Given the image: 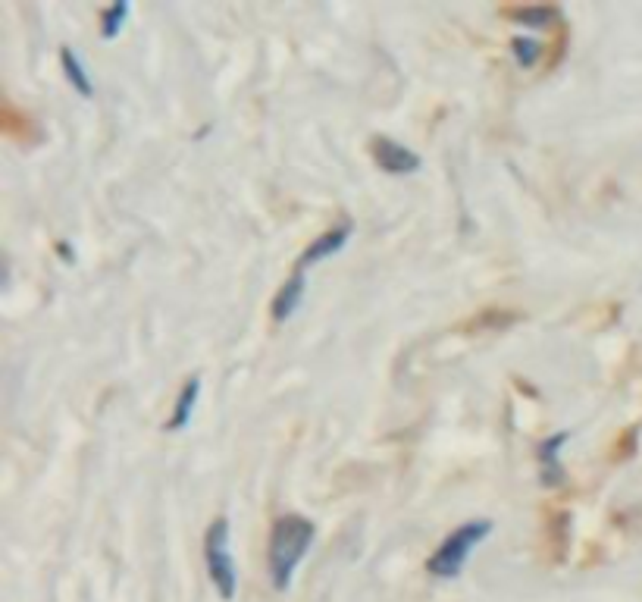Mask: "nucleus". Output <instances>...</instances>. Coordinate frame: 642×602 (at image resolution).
<instances>
[{
	"label": "nucleus",
	"mask_w": 642,
	"mask_h": 602,
	"mask_svg": "<svg viewBox=\"0 0 642 602\" xmlns=\"http://www.w3.org/2000/svg\"><path fill=\"white\" fill-rule=\"evenodd\" d=\"M570 439V433H555L552 439H545V443H539V477L545 486H561L564 483V468H561V461H558V452L561 446Z\"/></svg>",
	"instance_id": "nucleus-7"
},
{
	"label": "nucleus",
	"mask_w": 642,
	"mask_h": 602,
	"mask_svg": "<svg viewBox=\"0 0 642 602\" xmlns=\"http://www.w3.org/2000/svg\"><path fill=\"white\" fill-rule=\"evenodd\" d=\"M317 540V524L301 515H282L273 521L270 546H267V568L270 584L285 593L295 581V568L304 562V555L311 552Z\"/></svg>",
	"instance_id": "nucleus-1"
},
{
	"label": "nucleus",
	"mask_w": 642,
	"mask_h": 602,
	"mask_svg": "<svg viewBox=\"0 0 642 602\" xmlns=\"http://www.w3.org/2000/svg\"><path fill=\"white\" fill-rule=\"evenodd\" d=\"M204 562H207V574L217 593L232 602L235 593H239V571H235L232 562V549H229V521L217 518L207 527V537H204Z\"/></svg>",
	"instance_id": "nucleus-3"
},
{
	"label": "nucleus",
	"mask_w": 642,
	"mask_h": 602,
	"mask_svg": "<svg viewBox=\"0 0 642 602\" xmlns=\"http://www.w3.org/2000/svg\"><path fill=\"white\" fill-rule=\"evenodd\" d=\"M304 292H307V276H304V270H295V273L289 276V280H285V286L276 292V298H273V308H270L273 320H276V323L289 320V317L301 308Z\"/></svg>",
	"instance_id": "nucleus-6"
},
{
	"label": "nucleus",
	"mask_w": 642,
	"mask_h": 602,
	"mask_svg": "<svg viewBox=\"0 0 642 602\" xmlns=\"http://www.w3.org/2000/svg\"><path fill=\"white\" fill-rule=\"evenodd\" d=\"M201 399V377H188V383L182 386L179 399H176V408H173V418L166 421V430H185L192 424V414H195V405Z\"/></svg>",
	"instance_id": "nucleus-8"
},
{
	"label": "nucleus",
	"mask_w": 642,
	"mask_h": 602,
	"mask_svg": "<svg viewBox=\"0 0 642 602\" xmlns=\"http://www.w3.org/2000/svg\"><path fill=\"white\" fill-rule=\"evenodd\" d=\"M60 66H63V73L69 79V85H73L82 98H91L94 95V82L88 76V69L82 63V57L73 51V48H60Z\"/></svg>",
	"instance_id": "nucleus-9"
},
{
	"label": "nucleus",
	"mask_w": 642,
	"mask_h": 602,
	"mask_svg": "<svg viewBox=\"0 0 642 602\" xmlns=\"http://www.w3.org/2000/svg\"><path fill=\"white\" fill-rule=\"evenodd\" d=\"M511 54H514L517 66L530 69V66H536V60H539V54H542V44H539L536 38L517 35V38H511Z\"/></svg>",
	"instance_id": "nucleus-12"
},
{
	"label": "nucleus",
	"mask_w": 642,
	"mask_h": 602,
	"mask_svg": "<svg viewBox=\"0 0 642 602\" xmlns=\"http://www.w3.org/2000/svg\"><path fill=\"white\" fill-rule=\"evenodd\" d=\"M492 534V521L480 518V521H467L461 524L455 534L445 537V543L430 555V562H426V571L433 577H442V581H451V577H458L470 559V552L477 549L486 537Z\"/></svg>",
	"instance_id": "nucleus-2"
},
{
	"label": "nucleus",
	"mask_w": 642,
	"mask_h": 602,
	"mask_svg": "<svg viewBox=\"0 0 642 602\" xmlns=\"http://www.w3.org/2000/svg\"><path fill=\"white\" fill-rule=\"evenodd\" d=\"M132 7L126 4V0H116V4H110L104 13H101V38L104 41H113V38H120L123 26H126V19H129Z\"/></svg>",
	"instance_id": "nucleus-11"
},
{
	"label": "nucleus",
	"mask_w": 642,
	"mask_h": 602,
	"mask_svg": "<svg viewBox=\"0 0 642 602\" xmlns=\"http://www.w3.org/2000/svg\"><path fill=\"white\" fill-rule=\"evenodd\" d=\"M370 154L376 160V167L383 170V173H389V176H408V173L420 170V157L411 148L392 142V138H386V135L373 138V142H370Z\"/></svg>",
	"instance_id": "nucleus-4"
},
{
	"label": "nucleus",
	"mask_w": 642,
	"mask_h": 602,
	"mask_svg": "<svg viewBox=\"0 0 642 602\" xmlns=\"http://www.w3.org/2000/svg\"><path fill=\"white\" fill-rule=\"evenodd\" d=\"M351 233H354V223H348V220H342V223H336V226H329L323 236H317L311 245L304 248V254H301V261H298L295 270H304V273H307V267H314V264L332 258V254H339V251L348 245Z\"/></svg>",
	"instance_id": "nucleus-5"
},
{
	"label": "nucleus",
	"mask_w": 642,
	"mask_h": 602,
	"mask_svg": "<svg viewBox=\"0 0 642 602\" xmlns=\"http://www.w3.org/2000/svg\"><path fill=\"white\" fill-rule=\"evenodd\" d=\"M505 16L527 29H549L558 19V10L555 7H511V10H505Z\"/></svg>",
	"instance_id": "nucleus-10"
}]
</instances>
